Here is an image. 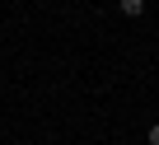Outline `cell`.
<instances>
[{
	"instance_id": "6da1fadb",
	"label": "cell",
	"mask_w": 159,
	"mask_h": 145,
	"mask_svg": "<svg viewBox=\"0 0 159 145\" xmlns=\"http://www.w3.org/2000/svg\"><path fill=\"white\" fill-rule=\"evenodd\" d=\"M117 10H122L126 19H136V14H145V0H117Z\"/></svg>"
},
{
	"instance_id": "7a4b0ae2",
	"label": "cell",
	"mask_w": 159,
	"mask_h": 145,
	"mask_svg": "<svg viewBox=\"0 0 159 145\" xmlns=\"http://www.w3.org/2000/svg\"><path fill=\"white\" fill-rule=\"evenodd\" d=\"M150 145H159V122H154V126H150Z\"/></svg>"
}]
</instances>
